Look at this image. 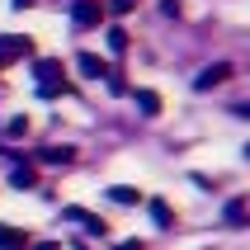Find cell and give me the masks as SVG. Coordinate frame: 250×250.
Wrapping results in <instances>:
<instances>
[{"label": "cell", "instance_id": "1", "mask_svg": "<svg viewBox=\"0 0 250 250\" xmlns=\"http://www.w3.org/2000/svg\"><path fill=\"white\" fill-rule=\"evenodd\" d=\"M19 57H33V38H19V33H0V71L19 62Z\"/></svg>", "mask_w": 250, "mask_h": 250}, {"label": "cell", "instance_id": "2", "mask_svg": "<svg viewBox=\"0 0 250 250\" xmlns=\"http://www.w3.org/2000/svg\"><path fill=\"white\" fill-rule=\"evenodd\" d=\"M71 24H76V28H95V24H104V5H99V0H76Z\"/></svg>", "mask_w": 250, "mask_h": 250}, {"label": "cell", "instance_id": "3", "mask_svg": "<svg viewBox=\"0 0 250 250\" xmlns=\"http://www.w3.org/2000/svg\"><path fill=\"white\" fill-rule=\"evenodd\" d=\"M62 217H66V222H81L90 236H109V222H104L99 212H85V208H62Z\"/></svg>", "mask_w": 250, "mask_h": 250}, {"label": "cell", "instance_id": "4", "mask_svg": "<svg viewBox=\"0 0 250 250\" xmlns=\"http://www.w3.org/2000/svg\"><path fill=\"white\" fill-rule=\"evenodd\" d=\"M222 81H231V66H227V62H212V66H203V76L194 81V90H212V85H222Z\"/></svg>", "mask_w": 250, "mask_h": 250}, {"label": "cell", "instance_id": "5", "mask_svg": "<svg viewBox=\"0 0 250 250\" xmlns=\"http://www.w3.org/2000/svg\"><path fill=\"white\" fill-rule=\"evenodd\" d=\"M76 66H81V76H90V81L109 76V62H104V57H95V52H81V57H76Z\"/></svg>", "mask_w": 250, "mask_h": 250}, {"label": "cell", "instance_id": "6", "mask_svg": "<svg viewBox=\"0 0 250 250\" xmlns=\"http://www.w3.org/2000/svg\"><path fill=\"white\" fill-rule=\"evenodd\" d=\"M0 250H28V236L19 231V227H5V222H0Z\"/></svg>", "mask_w": 250, "mask_h": 250}, {"label": "cell", "instance_id": "7", "mask_svg": "<svg viewBox=\"0 0 250 250\" xmlns=\"http://www.w3.org/2000/svg\"><path fill=\"white\" fill-rule=\"evenodd\" d=\"M132 99H137V109L146 113V118L161 113V95H156V90H132Z\"/></svg>", "mask_w": 250, "mask_h": 250}, {"label": "cell", "instance_id": "8", "mask_svg": "<svg viewBox=\"0 0 250 250\" xmlns=\"http://www.w3.org/2000/svg\"><path fill=\"white\" fill-rule=\"evenodd\" d=\"M146 212H151V222H156V227H170V222H175V212H170L166 198H151V203H146Z\"/></svg>", "mask_w": 250, "mask_h": 250}, {"label": "cell", "instance_id": "9", "mask_svg": "<svg viewBox=\"0 0 250 250\" xmlns=\"http://www.w3.org/2000/svg\"><path fill=\"white\" fill-rule=\"evenodd\" d=\"M109 198H113V203H123V208H132V203H142V194L132 189V184H113V189H109Z\"/></svg>", "mask_w": 250, "mask_h": 250}, {"label": "cell", "instance_id": "10", "mask_svg": "<svg viewBox=\"0 0 250 250\" xmlns=\"http://www.w3.org/2000/svg\"><path fill=\"white\" fill-rule=\"evenodd\" d=\"M10 184H14V189H33V184H38L33 166H14V170H10Z\"/></svg>", "mask_w": 250, "mask_h": 250}, {"label": "cell", "instance_id": "11", "mask_svg": "<svg viewBox=\"0 0 250 250\" xmlns=\"http://www.w3.org/2000/svg\"><path fill=\"white\" fill-rule=\"evenodd\" d=\"M71 161V146H47L42 151V166H66Z\"/></svg>", "mask_w": 250, "mask_h": 250}, {"label": "cell", "instance_id": "12", "mask_svg": "<svg viewBox=\"0 0 250 250\" xmlns=\"http://www.w3.org/2000/svg\"><path fill=\"white\" fill-rule=\"evenodd\" d=\"M227 222H231V227H246V198H231V203H227Z\"/></svg>", "mask_w": 250, "mask_h": 250}, {"label": "cell", "instance_id": "13", "mask_svg": "<svg viewBox=\"0 0 250 250\" xmlns=\"http://www.w3.org/2000/svg\"><path fill=\"white\" fill-rule=\"evenodd\" d=\"M109 52H127V28H109Z\"/></svg>", "mask_w": 250, "mask_h": 250}, {"label": "cell", "instance_id": "14", "mask_svg": "<svg viewBox=\"0 0 250 250\" xmlns=\"http://www.w3.org/2000/svg\"><path fill=\"white\" fill-rule=\"evenodd\" d=\"M38 76H42V81H57V76H62V62H52V57L38 62Z\"/></svg>", "mask_w": 250, "mask_h": 250}, {"label": "cell", "instance_id": "15", "mask_svg": "<svg viewBox=\"0 0 250 250\" xmlns=\"http://www.w3.org/2000/svg\"><path fill=\"white\" fill-rule=\"evenodd\" d=\"M28 132V118H10V137H24Z\"/></svg>", "mask_w": 250, "mask_h": 250}, {"label": "cell", "instance_id": "16", "mask_svg": "<svg viewBox=\"0 0 250 250\" xmlns=\"http://www.w3.org/2000/svg\"><path fill=\"white\" fill-rule=\"evenodd\" d=\"M33 250H62V246H57V241H38Z\"/></svg>", "mask_w": 250, "mask_h": 250}, {"label": "cell", "instance_id": "17", "mask_svg": "<svg viewBox=\"0 0 250 250\" xmlns=\"http://www.w3.org/2000/svg\"><path fill=\"white\" fill-rule=\"evenodd\" d=\"M118 250H142V246H137V241H123V246H118Z\"/></svg>", "mask_w": 250, "mask_h": 250}]
</instances>
